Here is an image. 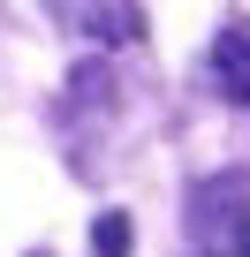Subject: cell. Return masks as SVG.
Listing matches in <instances>:
<instances>
[{
  "label": "cell",
  "mask_w": 250,
  "mask_h": 257,
  "mask_svg": "<svg viewBox=\"0 0 250 257\" xmlns=\"http://www.w3.org/2000/svg\"><path fill=\"white\" fill-rule=\"evenodd\" d=\"M46 8H53L68 31L99 38V46H137V38H144V16L129 8V0H46Z\"/></svg>",
  "instance_id": "1"
},
{
  "label": "cell",
  "mask_w": 250,
  "mask_h": 257,
  "mask_svg": "<svg viewBox=\"0 0 250 257\" xmlns=\"http://www.w3.org/2000/svg\"><path fill=\"white\" fill-rule=\"evenodd\" d=\"M212 68H220L227 98H242V106H250V31H227V38L212 46Z\"/></svg>",
  "instance_id": "2"
},
{
  "label": "cell",
  "mask_w": 250,
  "mask_h": 257,
  "mask_svg": "<svg viewBox=\"0 0 250 257\" xmlns=\"http://www.w3.org/2000/svg\"><path fill=\"white\" fill-rule=\"evenodd\" d=\"M235 257H250V234H242V242H235Z\"/></svg>",
  "instance_id": "4"
},
{
  "label": "cell",
  "mask_w": 250,
  "mask_h": 257,
  "mask_svg": "<svg viewBox=\"0 0 250 257\" xmlns=\"http://www.w3.org/2000/svg\"><path fill=\"white\" fill-rule=\"evenodd\" d=\"M91 249H99V257H129V249H137L129 212H99V219H91Z\"/></svg>",
  "instance_id": "3"
}]
</instances>
